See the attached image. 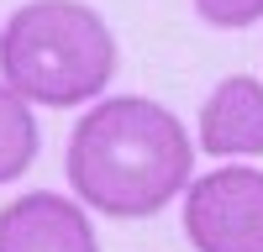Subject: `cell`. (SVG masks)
Instances as JSON below:
<instances>
[{
  "instance_id": "1",
  "label": "cell",
  "mask_w": 263,
  "mask_h": 252,
  "mask_svg": "<svg viewBox=\"0 0 263 252\" xmlns=\"http://www.w3.org/2000/svg\"><path fill=\"white\" fill-rule=\"evenodd\" d=\"M69 189L100 216L142 221L190 189L195 142L168 105L147 95H116L84 111L69 132Z\"/></svg>"
},
{
  "instance_id": "2",
  "label": "cell",
  "mask_w": 263,
  "mask_h": 252,
  "mask_svg": "<svg viewBox=\"0 0 263 252\" xmlns=\"http://www.w3.org/2000/svg\"><path fill=\"white\" fill-rule=\"evenodd\" d=\"M0 79L32 105L74 111L116 79V37L84 0H27L0 27Z\"/></svg>"
},
{
  "instance_id": "3",
  "label": "cell",
  "mask_w": 263,
  "mask_h": 252,
  "mask_svg": "<svg viewBox=\"0 0 263 252\" xmlns=\"http://www.w3.org/2000/svg\"><path fill=\"white\" fill-rule=\"evenodd\" d=\"M184 237L195 252H263V168L227 163L190 179Z\"/></svg>"
},
{
  "instance_id": "4",
  "label": "cell",
  "mask_w": 263,
  "mask_h": 252,
  "mask_svg": "<svg viewBox=\"0 0 263 252\" xmlns=\"http://www.w3.org/2000/svg\"><path fill=\"white\" fill-rule=\"evenodd\" d=\"M0 252H100L90 205L79 195L69 200L48 189L0 205Z\"/></svg>"
},
{
  "instance_id": "5",
  "label": "cell",
  "mask_w": 263,
  "mask_h": 252,
  "mask_svg": "<svg viewBox=\"0 0 263 252\" xmlns=\"http://www.w3.org/2000/svg\"><path fill=\"white\" fill-rule=\"evenodd\" d=\"M200 153L263 158V79L227 74L200 105Z\"/></svg>"
},
{
  "instance_id": "6",
  "label": "cell",
  "mask_w": 263,
  "mask_h": 252,
  "mask_svg": "<svg viewBox=\"0 0 263 252\" xmlns=\"http://www.w3.org/2000/svg\"><path fill=\"white\" fill-rule=\"evenodd\" d=\"M37 147H42V132H37V116H32V100L16 95L6 79H0V184L21 179L27 168L37 163Z\"/></svg>"
},
{
  "instance_id": "7",
  "label": "cell",
  "mask_w": 263,
  "mask_h": 252,
  "mask_svg": "<svg viewBox=\"0 0 263 252\" xmlns=\"http://www.w3.org/2000/svg\"><path fill=\"white\" fill-rule=\"evenodd\" d=\"M195 16L216 32H242L263 16V0H195Z\"/></svg>"
}]
</instances>
